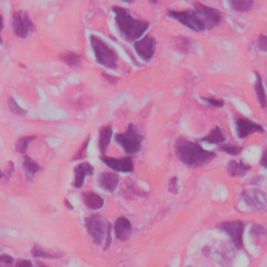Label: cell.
Masks as SVG:
<instances>
[{"mask_svg": "<svg viewBox=\"0 0 267 267\" xmlns=\"http://www.w3.org/2000/svg\"><path fill=\"white\" fill-rule=\"evenodd\" d=\"M174 150L182 163L191 168L204 166L216 158V153L206 150L197 142L190 141L184 137L176 139Z\"/></svg>", "mask_w": 267, "mask_h": 267, "instance_id": "obj_1", "label": "cell"}, {"mask_svg": "<svg viewBox=\"0 0 267 267\" xmlns=\"http://www.w3.org/2000/svg\"><path fill=\"white\" fill-rule=\"evenodd\" d=\"M167 15L177 20L180 23L184 24L187 28L194 32H203L206 31V24L204 22L203 17L194 10L187 11H168Z\"/></svg>", "mask_w": 267, "mask_h": 267, "instance_id": "obj_6", "label": "cell"}, {"mask_svg": "<svg viewBox=\"0 0 267 267\" xmlns=\"http://www.w3.org/2000/svg\"><path fill=\"white\" fill-rule=\"evenodd\" d=\"M32 255L35 257V258H43V259H55V258H58L60 255L59 254H51V253H48L44 250H42L41 248H39L38 246H35L32 250Z\"/></svg>", "mask_w": 267, "mask_h": 267, "instance_id": "obj_28", "label": "cell"}, {"mask_svg": "<svg viewBox=\"0 0 267 267\" xmlns=\"http://www.w3.org/2000/svg\"><path fill=\"white\" fill-rule=\"evenodd\" d=\"M89 140H90V137H88L85 141H84V143H83V145L81 146V148L78 149V151L74 154V157H73V161H75V160H81V159H85L86 158V154H87V147H88V144H89Z\"/></svg>", "mask_w": 267, "mask_h": 267, "instance_id": "obj_31", "label": "cell"}, {"mask_svg": "<svg viewBox=\"0 0 267 267\" xmlns=\"http://www.w3.org/2000/svg\"><path fill=\"white\" fill-rule=\"evenodd\" d=\"M101 161L108 165L111 169L119 172H132L134 170V163L132 160L130 158H122V159H117V158H111V157H100Z\"/></svg>", "mask_w": 267, "mask_h": 267, "instance_id": "obj_12", "label": "cell"}, {"mask_svg": "<svg viewBox=\"0 0 267 267\" xmlns=\"http://www.w3.org/2000/svg\"><path fill=\"white\" fill-rule=\"evenodd\" d=\"M36 265L38 266V267H46L44 264H42L41 262H36Z\"/></svg>", "mask_w": 267, "mask_h": 267, "instance_id": "obj_42", "label": "cell"}, {"mask_svg": "<svg viewBox=\"0 0 267 267\" xmlns=\"http://www.w3.org/2000/svg\"><path fill=\"white\" fill-rule=\"evenodd\" d=\"M260 165L264 168H267V148L263 151L261 160H260Z\"/></svg>", "mask_w": 267, "mask_h": 267, "instance_id": "obj_39", "label": "cell"}, {"mask_svg": "<svg viewBox=\"0 0 267 267\" xmlns=\"http://www.w3.org/2000/svg\"><path fill=\"white\" fill-rule=\"evenodd\" d=\"M93 173H94V168L90 163L83 162L81 164H78L74 168V181L72 183V186L74 188H81L85 182L86 176L92 175Z\"/></svg>", "mask_w": 267, "mask_h": 267, "instance_id": "obj_14", "label": "cell"}, {"mask_svg": "<svg viewBox=\"0 0 267 267\" xmlns=\"http://www.w3.org/2000/svg\"><path fill=\"white\" fill-rule=\"evenodd\" d=\"M204 101L210 103L211 105H214V106H217V108H221V106H224L225 102L222 99H215V98H203Z\"/></svg>", "mask_w": 267, "mask_h": 267, "instance_id": "obj_34", "label": "cell"}, {"mask_svg": "<svg viewBox=\"0 0 267 267\" xmlns=\"http://www.w3.org/2000/svg\"><path fill=\"white\" fill-rule=\"evenodd\" d=\"M179 184H177V177L173 176L170 182H169V186H168V191L172 194H176L179 192Z\"/></svg>", "mask_w": 267, "mask_h": 267, "instance_id": "obj_32", "label": "cell"}, {"mask_svg": "<svg viewBox=\"0 0 267 267\" xmlns=\"http://www.w3.org/2000/svg\"><path fill=\"white\" fill-rule=\"evenodd\" d=\"M65 205H66L67 207H69V209H70V210H72V209H73V207L70 205V203L68 202V199H65Z\"/></svg>", "mask_w": 267, "mask_h": 267, "instance_id": "obj_41", "label": "cell"}, {"mask_svg": "<svg viewBox=\"0 0 267 267\" xmlns=\"http://www.w3.org/2000/svg\"><path fill=\"white\" fill-rule=\"evenodd\" d=\"M258 46H259L260 50L267 52V37L266 36L260 35L259 40H258Z\"/></svg>", "mask_w": 267, "mask_h": 267, "instance_id": "obj_35", "label": "cell"}, {"mask_svg": "<svg viewBox=\"0 0 267 267\" xmlns=\"http://www.w3.org/2000/svg\"><path fill=\"white\" fill-rule=\"evenodd\" d=\"M192 6L194 7V11H196L203 17L206 24V30L214 29L221 23L224 15L218 10L205 6L201 3H193Z\"/></svg>", "mask_w": 267, "mask_h": 267, "instance_id": "obj_8", "label": "cell"}, {"mask_svg": "<svg viewBox=\"0 0 267 267\" xmlns=\"http://www.w3.org/2000/svg\"><path fill=\"white\" fill-rule=\"evenodd\" d=\"M231 8L236 12H249L254 6L253 0H231L229 2Z\"/></svg>", "mask_w": 267, "mask_h": 267, "instance_id": "obj_24", "label": "cell"}, {"mask_svg": "<svg viewBox=\"0 0 267 267\" xmlns=\"http://www.w3.org/2000/svg\"><path fill=\"white\" fill-rule=\"evenodd\" d=\"M219 229L226 232L232 239V242L237 249H241L243 247V232L244 225L242 221H227L219 225Z\"/></svg>", "mask_w": 267, "mask_h": 267, "instance_id": "obj_9", "label": "cell"}, {"mask_svg": "<svg viewBox=\"0 0 267 267\" xmlns=\"http://www.w3.org/2000/svg\"><path fill=\"white\" fill-rule=\"evenodd\" d=\"M2 177H4V172L0 171V179H2Z\"/></svg>", "mask_w": 267, "mask_h": 267, "instance_id": "obj_43", "label": "cell"}, {"mask_svg": "<svg viewBox=\"0 0 267 267\" xmlns=\"http://www.w3.org/2000/svg\"><path fill=\"white\" fill-rule=\"evenodd\" d=\"M36 139L35 136H24V137H21L17 140L16 142V150L19 152V153H22L24 154L26 149H28L30 143L32 141H34Z\"/></svg>", "mask_w": 267, "mask_h": 267, "instance_id": "obj_27", "label": "cell"}, {"mask_svg": "<svg viewBox=\"0 0 267 267\" xmlns=\"http://www.w3.org/2000/svg\"><path fill=\"white\" fill-rule=\"evenodd\" d=\"M244 202L254 210L259 212L267 211V195L259 189H250L242 192Z\"/></svg>", "mask_w": 267, "mask_h": 267, "instance_id": "obj_10", "label": "cell"}, {"mask_svg": "<svg viewBox=\"0 0 267 267\" xmlns=\"http://www.w3.org/2000/svg\"><path fill=\"white\" fill-rule=\"evenodd\" d=\"M86 229L91 236L95 244L103 246V250H106L111 244V225L105 220L104 217L94 214L85 219Z\"/></svg>", "mask_w": 267, "mask_h": 267, "instance_id": "obj_3", "label": "cell"}, {"mask_svg": "<svg viewBox=\"0 0 267 267\" xmlns=\"http://www.w3.org/2000/svg\"><path fill=\"white\" fill-rule=\"evenodd\" d=\"M0 262L4 263V264L11 265L14 262V258L9 256V255H3V256H0Z\"/></svg>", "mask_w": 267, "mask_h": 267, "instance_id": "obj_37", "label": "cell"}, {"mask_svg": "<svg viewBox=\"0 0 267 267\" xmlns=\"http://www.w3.org/2000/svg\"><path fill=\"white\" fill-rule=\"evenodd\" d=\"M251 236L254 238V241L256 243L264 242L267 237L266 230L260 225H254L251 229Z\"/></svg>", "mask_w": 267, "mask_h": 267, "instance_id": "obj_25", "label": "cell"}, {"mask_svg": "<svg viewBox=\"0 0 267 267\" xmlns=\"http://www.w3.org/2000/svg\"><path fill=\"white\" fill-rule=\"evenodd\" d=\"M62 61L72 67H79L81 66V57L74 52H65L61 56Z\"/></svg>", "mask_w": 267, "mask_h": 267, "instance_id": "obj_26", "label": "cell"}, {"mask_svg": "<svg viewBox=\"0 0 267 267\" xmlns=\"http://www.w3.org/2000/svg\"><path fill=\"white\" fill-rule=\"evenodd\" d=\"M114 231L118 240L126 241L131 234V222L126 217H119L114 225Z\"/></svg>", "mask_w": 267, "mask_h": 267, "instance_id": "obj_16", "label": "cell"}, {"mask_svg": "<svg viewBox=\"0 0 267 267\" xmlns=\"http://www.w3.org/2000/svg\"><path fill=\"white\" fill-rule=\"evenodd\" d=\"M3 29H4V20H3L2 15H0V31H2Z\"/></svg>", "mask_w": 267, "mask_h": 267, "instance_id": "obj_40", "label": "cell"}, {"mask_svg": "<svg viewBox=\"0 0 267 267\" xmlns=\"http://www.w3.org/2000/svg\"><path fill=\"white\" fill-rule=\"evenodd\" d=\"M0 267H6V266L4 265V263H2V262H0Z\"/></svg>", "mask_w": 267, "mask_h": 267, "instance_id": "obj_44", "label": "cell"}, {"mask_svg": "<svg viewBox=\"0 0 267 267\" xmlns=\"http://www.w3.org/2000/svg\"><path fill=\"white\" fill-rule=\"evenodd\" d=\"M22 166H23V170L25 172L26 177H28L30 181H33L35 174L41 170L40 165L37 162H35L34 160L29 155L23 157V165Z\"/></svg>", "mask_w": 267, "mask_h": 267, "instance_id": "obj_19", "label": "cell"}, {"mask_svg": "<svg viewBox=\"0 0 267 267\" xmlns=\"http://www.w3.org/2000/svg\"><path fill=\"white\" fill-rule=\"evenodd\" d=\"M256 74V82H255V91L258 97V100L260 102V105L262 109H265L267 105V99H266V94H265V90L263 87V83H262V78L259 75L258 72H255Z\"/></svg>", "mask_w": 267, "mask_h": 267, "instance_id": "obj_22", "label": "cell"}, {"mask_svg": "<svg viewBox=\"0 0 267 267\" xmlns=\"http://www.w3.org/2000/svg\"><path fill=\"white\" fill-rule=\"evenodd\" d=\"M251 170V165L244 164L242 161H231L228 165V173L230 176H242Z\"/></svg>", "mask_w": 267, "mask_h": 267, "instance_id": "obj_20", "label": "cell"}, {"mask_svg": "<svg viewBox=\"0 0 267 267\" xmlns=\"http://www.w3.org/2000/svg\"><path fill=\"white\" fill-rule=\"evenodd\" d=\"M15 267H33V263L30 260H18Z\"/></svg>", "mask_w": 267, "mask_h": 267, "instance_id": "obj_36", "label": "cell"}, {"mask_svg": "<svg viewBox=\"0 0 267 267\" xmlns=\"http://www.w3.org/2000/svg\"><path fill=\"white\" fill-rule=\"evenodd\" d=\"M15 170V165L12 161H10L8 164H7V167H6V170L4 172V176H6L7 180H10L13 175V172Z\"/></svg>", "mask_w": 267, "mask_h": 267, "instance_id": "obj_33", "label": "cell"}, {"mask_svg": "<svg viewBox=\"0 0 267 267\" xmlns=\"http://www.w3.org/2000/svg\"><path fill=\"white\" fill-rule=\"evenodd\" d=\"M134 46H135V50L138 53V56L143 61L148 62L154 55L155 40L150 36H146L143 39L135 42Z\"/></svg>", "mask_w": 267, "mask_h": 267, "instance_id": "obj_11", "label": "cell"}, {"mask_svg": "<svg viewBox=\"0 0 267 267\" xmlns=\"http://www.w3.org/2000/svg\"><path fill=\"white\" fill-rule=\"evenodd\" d=\"M143 136L138 131L135 124H128L125 132L116 134V142L124 149L128 154H134L140 151L143 142Z\"/></svg>", "mask_w": 267, "mask_h": 267, "instance_id": "obj_5", "label": "cell"}, {"mask_svg": "<svg viewBox=\"0 0 267 267\" xmlns=\"http://www.w3.org/2000/svg\"><path fill=\"white\" fill-rule=\"evenodd\" d=\"M8 102H9V106H10L11 111H12L14 114L19 115V116H24V115H26V111L21 108V106L15 101L14 98H10Z\"/></svg>", "mask_w": 267, "mask_h": 267, "instance_id": "obj_30", "label": "cell"}, {"mask_svg": "<svg viewBox=\"0 0 267 267\" xmlns=\"http://www.w3.org/2000/svg\"><path fill=\"white\" fill-rule=\"evenodd\" d=\"M143 191L139 190V188H137L136 185L134 184L130 180H126L123 185H122V188H121V193L124 197L126 198H131L134 194L136 195H145L144 193H142Z\"/></svg>", "mask_w": 267, "mask_h": 267, "instance_id": "obj_23", "label": "cell"}, {"mask_svg": "<svg viewBox=\"0 0 267 267\" xmlns=\"http://www.w3.org/2000/svg\"><path fill=\"white\" fill-rule=\"evenodd\" d=\"M113 135V128L111 125H106L100 128L99 130V141H98V148L99 151L104 154L106 151V148H108L111 138Z\"/></svg>", "mask_w": 267, "mask_h": 267, "instance_id": "obj_17", "label": "cell"}, {"mask_svg": "<svg viewBox=\"0 0 267 267\" xmlns=\"http://www.w3.org/2000/svg\"><path fill=\"white\" fill-rule=\"evenodd\" d=\"M90 41L97 63L109 69H116L118 56L115 49L96 36H91Z\"/></svg>", "mask_w": 267, "mask_h": 267, "instance_id": "obj_4", "label": "cell"}, {"mask_svg": "<svg viewBox=\"0 0 267 267\" xmlns=\"http://www.w3.org/2000/svg\"><path fill=\"white\" fill-rule=\"evenodd\" d=\"M82 197H83V202L84 204L89 208V209H92V210H98V209H101L104 205V201L103 198L94 193V192H91V191H88V192H84L82 194Z\"/></svg>", "mask_w": 267, "mask_h": 267, "instance_id": "obj_18", "label": "cell"}, {"mask_svg": "<svg viewBox=\"0 0 267 267\" xmlns=\"http://www.w3.org/2000/svg\"><path fill=\"white\" fill-rule=\"evenodd\" d=\"M102 76H103L110 84H112V85H117V83H118V78H117V77H114V76L109 75V74H106V73H102Z\"/></svg>", "mask_w": 267, "mask_h": 267, "instance_id": "obj_38", "label": "cell"}, {"mask_svg": "<svg viewBox=\"0 0 267 267\" xmlns=\"http://www.w3.org/2000/svg\"><path fill=\"white\" fill-rule=\"evenodd\" d=\"M3 42V38L2 37H0V43H2Z\"/></svg>", "mask_w": 267, "mask_h": 267, "instance_id": "obj_45", "label": "cell"}, {"mask_svg": "<svg viewBox=\"0 0 267 267\" xmlns=\"http://www.w3.org/2000/svg\"><path fill=\"white\" fill-rule=\"evenodd\" d=\"M13 30L19 38H26L30 33L35 32V24L31 20L28 12L17 11L13 15Z\"/></svg>", "mask_w": 267, "mask_h": 267, "instance_id": "obj_7", "label": "cell"}, {"mask_svg": "<svg viewBox=\"0 0 267 267\" xmlns=\"http://www.w3.org/2000/svg\"><path fill=\"white\" fill-rule=\"evenodd\" d=\"M98 185L100 188L108 192H114L119 184V177L113 172H101L98 176Z\"/></svg>", "mask_w": 267, "mask_h": 267, "instance_id": "obj_15", "label": "cell"}, {"mask_svg": "<svg viewBox=\"0 0 267 267\" xmlns=\"http://www.w3.org/2000/svg\"><path fill=\"white\" fill-rule=\"evenodd\" d=\"M242 147L236 145V144H221L219 146V150L225 151L226 153H229L231 155H238L241 153L242 151Z\"/></svg>", "mask_w": 267, "mask_h": 267, "instance_id": "obj_29", "label": "cell"}, {"mask_svg": "<svg viewBox=\"0 0 267 267\" xmlns=\"http://www.w3.org/2000/svg\"><path fill=\"white\" fill-rule=\"evenodd\" d=\"M201 141L208 142L210 144H224L226 142V136L224 135L222 130L219 126H216L214 129H212L209 135L202 138Z\"/></svg>", "mask_w": 267, "mask_h": 267, "instance_id": "obj_21", "label": "cell"}, {"mask_svg": "<svg viewBox=\"0 0 267 267\" xmlns=\"http://www.w3.org/2000/svg\"><path fill=\"white\" fill-rule=\"evenodd\" d=\"M236 127H237V135L239 138L244 139L250 136L253 132H264L265 129L259 123L253 122L249 119L244 118H237L236 120Z\"/></svg>", "mask_w": 267, "mask_h": 267, "instance_id": "obj_13", "label": "cell"}, {"mask_svg": "<svg viewBox=\"0 0 267 267\" xmlns=\"http://www.w3.org/2000/svg\"><path fill=\"white\" fill-rule=\"evenodd\" d=\"M113 12L116 15L115 20L121 37L128 42L138 40L149 28L148 21L132 18L124 8L113 7Z\"/></svg>", "mask_w": 267, "mask_h": 267, "instance_id": "obj_2", "label": "cell"}]
</instances>
